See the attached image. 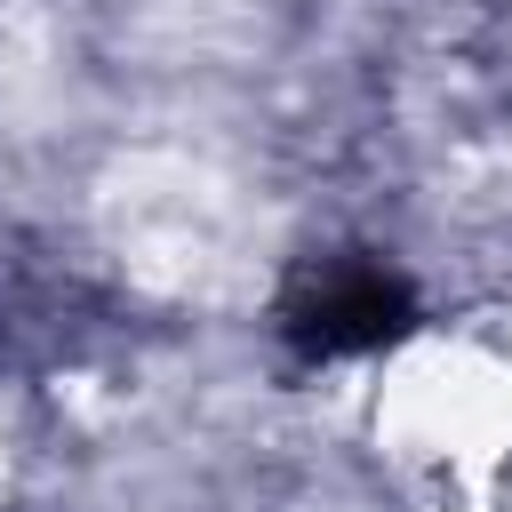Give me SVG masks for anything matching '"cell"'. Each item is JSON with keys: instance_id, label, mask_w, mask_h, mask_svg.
Wrapping results in <instances>:
<instances>
[{"instance_id": "1", "label": "cell", "mask_w": 512, "mask_h": 512, "mask_svg": "<svg viewBox=\"0 0 512 512\" xmlns=\"http://www.w3.org/2000/svg\"><path fill=\"white\" fill-rule=\"evenodd\" d=\"M360 432L408 512L480 504L512 472V336L488 320L408 336L360 392Z\"/></svg>"}, {"instance_id": "2", "label": "cell", "mask_w": 512, "mask_h": 512, "mask_svg": "<svg viewBox=\"0 0 512 512\" xmlns=\"http://www.w3.org/2000/svg\"><path fill=\"white\" fill-rule=\"evenodd\" d=\"M280 512H328V504H280Z\"/></svg>"}]
</instances>
